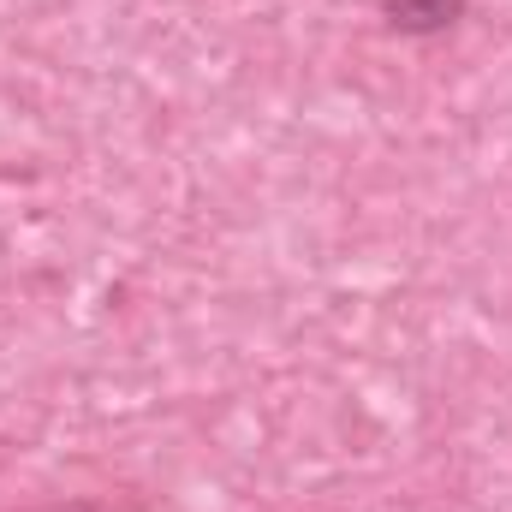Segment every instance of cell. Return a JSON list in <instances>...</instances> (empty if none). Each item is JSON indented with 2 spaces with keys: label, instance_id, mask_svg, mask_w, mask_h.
Segmentation results:
<instances>
[{
  "label": "cell",
  "instance_id": "1",
  "mask_svg": "<svg viewBox=\"0 0 512 512\" xmlns=\"http://www.w3.org/2000/svg\"><path fill=\"white\" fill-rule=\"evenodd\" d=\"M382 18L393 36H447L459 18H465V0H382Z\"/></svg>",
  "mask_w": 512,
  "mask_h": 512
}]
</instances>
